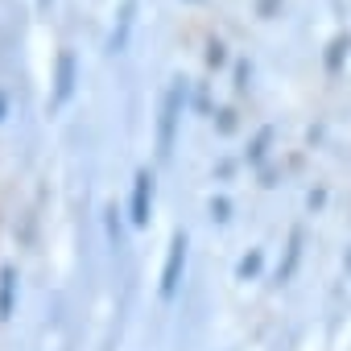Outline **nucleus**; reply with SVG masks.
<instances>
[{
  "instance_id": "3",
  "label": "nucleus",
  "mask_w": 351,
  "mask_h": 351,
  "mask_svg": "<svg viewBox=\"0 0 351 351\" xmlns=\"http://www.w3.org/2000/svg\"><path fill=\"white\" fill-rule=\"evenodd\" d=\"M149 211H153V173L141 169L132 182V228H149Z\"/></svg>"
},
{
  "instance_id": "8",
  "label": "nucleus",
  "mask_w": 351,
  "mask_h": 351,
  "mask_svg": "<svg viewBox=\"0 0 351 351\" xmlns=\"http://www.w3.org/2000/svg\"><path fill=\"white\" fill-rule=\"evenodd\" d=\"M207 62H211V66H219V62H223V46H211V54H207Z\"/></svg>"
},
{
  "instance_id": "6",
  "label": "nucleus",
  "mask_w": 351,
  "mask_h": 351,
  "mask_svg": "<svg viewBox=\"0 0 351 351\" xmlns=\"http://www.w3.org/2000/svg\"><path fill=\"white\" fill-rule=\"evenodd\" d=\"M132 0L124 5V17H120V34H112V50H124V42H128V29H132Z\"/></svg>"
},
{
  "instance_id": "11",
  "label": "nucleus",
  "mask_w": 351,
  "mask_h": 351,
  "mask_svg": "<svg viewBox=\"0 0 351 351\" xmlns=\"http://www.w3.org/2000/svg\"><path fill=\"white\" fill-rule=\"evenodd\" d=\"M38 5H42V9H46V5H50V0H38Z\"/></svg>"
},
{
  "instance_id": "9",
  "label": "nucleus",
  "mask_w": 351,
  "mask_h": 351,
  "mask_svg": "<svg viewBox=\"0 0 351 351\" xmlns=\"http://www.w3.org/2000/svg\"><path fill=\"white\" fill-rule=\"evenodd\" d=\"M211 211H215V219H228V203L219 199V203H211Z\"/></svg>"
},
{
  "instance_id": "1",
  "label": "nucleus",
  "mask_w": 351,
  "mask_h": 351,
  "mask_svg": "<svg viewBox=\"0 0 351 351\" xmlns=\"http://www.w3.org/2000/svg\"><path fill=\"white\" fill-rule=\"evenodd\" d=\"M182 104H186V87L173 83L165 104H161V124H157V157H169L173 149V128H178V116H182Z\"/></svg>"
},
{
  "instance_id": "7",
  "label": "nucleus",
  "mask_w": 351,
  "mask_h": 351,
  "mask_svg": "<svg viewBox=\"0 0 351 351\" xmlns=\"http://www.w3.org/2000/svg\"><path fill=\"white\" fill-rule=\"evenodd\" d=\"M256 269H261V252H252L248 261H240V277H252Z\"/></svg>"
},
{
  "instance_id": "10",
  "label": "nucleus",
  "mask_w": 351,
  "mask_h": 351,
  "mask_svg": "<svg viewBox=\"0 0 351 351\" xmlns=\"http://www.w3.org/2000/svg\"><path fill=\"white\" fill-rule=\"evenodd\" d=\"M5 112H9V104H5V95H0V120H5Z\"/></svg>"
},
{
  "instance_id": "2",
  "label": "nucleus",
  "mask_w": 351,
  "mask_h": 351,
  "mask_svg": "<svg viewBox=\"0 0 351 351\" xmlns=\"http://www.w3.org/2000/svg\"><path fill=\"white\" fill-rule=\"evenodd\" d=\"M182 265H186V236L178 232L169 240V261H165V273H161V298L169 302L178 293V277H182Z\"/></svg>"
},
{
  "instance_id": "5",
  "label": "nucleus",
  "mask_w": 351,
  "mask_h": 351,
  "mask_svg": "<svg viewBox=\"0 0 351 351\" xmlns=\"http://www.w3.org/2000/svg\"><path fill=\"white\" fill-rule=\"evenodd\" d=\"M13 302H17V269L5 265L0 269V322L13 318Z\"/></svg>"
},
{
  "instance_id": "4",
  "label": "nucleus",
  "mask_w": 351,
  "mask_h": 351,
  "mask_svg": "<svg viewBox=\"0 0 351 351\" xmlns=\"http://www.w3.org/2000/svg\"><path fill=\"white\" fill-rule=\"evenodd\" d=\"M71 95H75V54L62 50V54H58V79H54V99H50V104L62 108Z\"/></svg>"
}]
</instances>
